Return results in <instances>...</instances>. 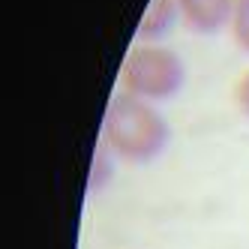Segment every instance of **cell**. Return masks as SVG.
<instances>
[{
    "instance_id": "cell-6",
    "label": "cell",
    "mask_w": 249,
    "mask_h": 249,
    "mask_svg": "<svg viewBox=\"0 0 249 249\" xmlns=\"http://www.w3.org/2000/svg\"><path fill=\"white\" fill-rule=\"evenodd\" d=\"M234 102H237V108L249 117V69L237 78V84H234Z\"/></svg>"
},
{
    "instance_id": "cell-2",
    "label": "cell",
    "mask_w": 249,
    "mask_h": 249,
    "mask_svg": "<svg viewBox=\"0 0 249 249\" xmlns=\"http://www.w3.org/2000/svg\"><path fill=\"white\" fill-rule=\"evenodd\" d=\"M186 69L183 60L165 45H135L126 60H123L120 81L129 96H138L144 102L171 99L183 87Z\"/></svg>"
},
{
    "instance_id": "cell-3",
    "label": "cell",
    "mask_w": 249,
    "mask_h": 249,
    "mask_svg": "<svg viewBox=\"0 0 249 249\" xmlns=\"http://www.w3.org/2000/svg\"><path fill=\"white\" fill-rule=\"evenodd\" d=\"M234 3L237 0H177V12H180V21L192 33L210 36V33L231 24Z\"/></svg>"
},
{
    "instance_id": "cell-1",
    "label": "cell",
    "mask_w": 249,
    "mask_h": 249,
    "mask_svg": "<svg viewBox=\"0 0 249 249\" xmlns=\"http://www.w3.org/2000/svg\"><path fill=\"white\" fill-rule=\"evenodd\" d=\"M168 123L150 102L120 93L108 102L102 117V138L126 162H150L168 144Z\"/></svg>"
},
{
    "instance_id": "cell-4",
    "label": "cell",
    "mask_w": 249,
    "mask_h": 249,
    "mask_svg": "<svg viewBox=\"0 0 249 249\" xmlns=\"http://www.w3.org/2000/svg\"><path fill=\"white\" fill-rule=\"evenodd\" d=\"M177 18H180V12H177V0H150L147 9H144V18H141V24L135 30V39L153 45L156 39H162L165 33L174 27Z\"/></svg>"
},
{
    "instance_id": "cell-5",
    "label": "cell",
    "mask_w": 249,
    "mask_h": 249,
    "mask_svg": "<svg viewBox=\"0 0 249 249\" xmlns=\"http://www.w3.org/2000/svg\"><path fill=\"white\" fill-rule=\"evenodd\" d=\"M231 30L234 39L243 51H249V0H237L234 3V18H231Z\"/></svg>"
}]
</instances>
